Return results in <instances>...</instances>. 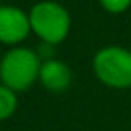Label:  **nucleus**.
I'll return each mask as SVG.
<instances>
[{
	"mask_svg": "<svg viewBox=\"0 0 131 131\" xmlns=\"http://www.w3.org/2000/svg\"><path fill=\"white\" fill-rule=\"evenodd\" d=\"M53 51H55V45H50V43H45L42 42L37 48V55L40 57L42 61H47V60H53Z\"/></svg>",
	"mask_w": 131,
	"mask_h": 131,
	"instance_id": "obj_8",
	"label": "nucleus"
},
{
	"mask_svg": "<svg viewBox=\"0 0 131 131\" xmlns=\"http://www.w3.org/2000/svg\"><path fill=\"white\" fill-rule=\"evenodd\" d=\"M30 32L28 13L13 5H0V43L15 47L27 40Z\"/></svg>",
	"mask_w": 131,
	"mask_h": 131,
	"instance_id": "obj_4",
	"label": "nucleus"
},
{
	"mask_svg": "<svg viewBox=\"0 0 131 131\" xmlns=\"http://www.w3.org/2000/svg\"><path fill=\"white\" fill-rule=\"evenodd\" d=\"M32 32L42 42L58 45L68 37L71 28L70 12L61 3L53 0H42L28 12Z\"/></svg>",
	"mask_w": 131,
	"mask_h": 131,
	"instance_id": "obj_2",
	"label": "nucleus"
},
{
	"mask_svg": "<svg viewBox=\"0 0 131 131\" xmlns=\"http://www.w3.org/2000/svg\"><path fill=\"white\" fill-rule=\"evenodd\" d=\"M17 106H18L17 93L0 83V121L8 119L17 111Z\"/></svg>",
	"mask_w": 131,
	"mask_h": 131,
	"instance_id": "obj_6",
	"label": "nucleus"
},
{
	"mask_svg": "<svg viewBox=\"0 0 131 131\" xmlns=\"http://www.w3.org/2000/svg\"><path fill=\"white\" fill-rule=\"evenodd\" d=\"M38 81L47 91L63 93L70 88L71 81H73V73H71V68L65 61L53 58V60L42 61Z\"/></svg>",
	"mask_w": 131,
	"mask_h": 131,
	"instance_id": "obj_5",
	"label": "nucleus"
},
{
	"mask_svg": "<svg viewBox=\"0 0 131 131\" xmlns=\"http://www.w3.org/2000/svg\"><path fill=\"white\" fill-rule=\"evenodd\" d=\"M42 60L35 50L13 47L0 60V80L15 93L25 91L38 81Z\"/></svg>",
	"mask_w": 131,
	"mask_h": 131,
	"instance_id": "obj_1",
	"label": "nucleus"
},
{
	"mask_svg": "<svg viewBox=\"0 0 131 131\" xmlns=\"http://www.w3.org/2000/svg\"><path fill=\"white\" fill-rule=\"evenodd\" d=\"M100 5L108 13H123L131 7V0H100Z\"/></svg>",
	"mask_w": 131,
	"mask_h": 131,
	"instance_id": "obj_7",
	"label": "nucleus"
},
{
	"mask_svg": "<svg viewBox=\"0 0 131 131\" xmlns=\"http://www.w3.org/2000/svg\"><path fill=\"white\" fill-rule=\"evenodd\" d=\"M93 71L103 85L123 90L131 86V51L123 47H105L93 57Z\"/></svg>",
	"mask_w": 131,
	"mask_h": 131,
	"instance_id": "obj_3",
	"label": "nucleus"
}]
</instances>
